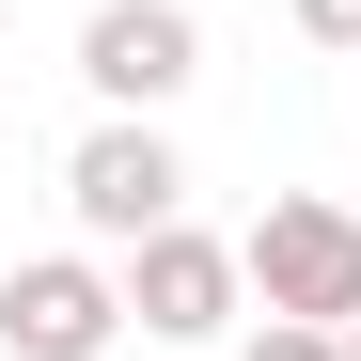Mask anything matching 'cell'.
Segmentation results:
<instances>
[{
    "mask_svg": "<svg viewBox=\"0 0 361 361\" xmlns=\"http://www.w3.org/2000/svg\"><path fill=\"white\" fill-rule=\"evenodd\" d=\"M204 79V16L189 0H94L79 16V94L94 110H173Z\"/></svg>",
    "mask_w": 361,
    "mask_h": 361,
    "instance_id": "5b68a950",
    "label": "cell"
},
{
    "mask_svg": "<svg viewBox=\"0 0 361 361\" xmlns=\"http://www.w3.org/2000/svg\"><path fill=\"white\" fill-rule=\"evenodd\" d=\"M110 267H126L142 345H235V330H252V252L204 235V220H157L142 252H110Z\"/></svg>",
    "mask_w": 361,
    "mask_h": 361,
    "instance_id": "3957f363",
    "label": "cell"
},
{
    "mask_svg": "<svg viewBox=\"0 0 361 361\" xmlns=\"http://www.w3.org/2000/svg\"><path fill=\"white\" fill-rule=\"evenodd\" d=\"M283 16L314 32V47H345V63H361V0H283Z\"/></svg>",
    "mask_w": 361,
    "mask_h": 361,
    "instance_id": "52a82bcc",
    "label": "cell"
},
{
    "mask_svg": "<svg viewBox=\"0 0 361 361\" xmlns=\"http://www.w3.org/2000/svg\"><path fill=\"white\" fill-rule=\"evenodd\" d=\"M0 361H16V345H0Z\"/></svg>",
    "mask_w": 361,
    "mask_h": 361,
    "instance_id": "9c48e42d",
    "label": "cell"
},
{
    "mask_svg": "<svg viewBox=\"0 0 361 361\" xmlns=\"http://www.w3.org/2000/svg\"><path fill=\"white\" fill-rule=\"evenodd\" d=\"M345 361H361V330H345Z\"/></svg>",
    "mask_w": 361,
    "mask_h": 361,
    "instance_id": "ba28073f",
    "label": "cell"
},
{
    "mask_svg": "<svg viewBox=\"0 0 361 361\" xmlns=\"http://www.w3.org/2000/svg\"><path fill=\"white\" fill-rule=\"evenodd\" d=\"M63 204H79V252H142L157 220H189V157H173L157 110H94L63 142Z\"/></svg>",
    "mask_w": 361,
    "mask_h": 361,
    "instance_id": "6da1fadb",
    "label": "cell"
},
{
    "mask_svg": "<svg viewBox=\"0 0 361 361\" xmlns=\"http://www.w3.org/2000/svg\"><path fill=\"white\" fill-rule=\"evenodd\" d=\"M0 345H16V361H110V345H126V267H110V252L0 267Z\"/></svg>",
    "mask_w": 361,
    "mask_h": 361,
    "instance_id": "277c9868",
    "label": "cell"
},
{
    "mask_svg": "<svg viewBox=\"0 0 361 361\" xmlns=\"http://www.w3.org/2000/svg\"><path fill=\"white\" fill-rule=\"evenodd\" d=\"M235 361H345V330H314V314H252Z\"/></svg>",
    "mask_w": 361,
    "mask_h": 361,
    "instance_id": "8992f818",
    "label": "cell"
},
{
    "mask_svg": "<svg viewBox=\"0 0 361 361\" xmlns=\"http://www.w3.org/2000/svg\"><path fill=\"white\" fill-rule=\"evenodd\" d=\"M235 252H252V314L361 330V204H330V189H267V220L235 235Z\"/></svg>",
    "mask_w": 361,
    "mask_h": 361,
    "instance_id": "7a4b0ae2",
    "label": "cell"
}]
</instances>
